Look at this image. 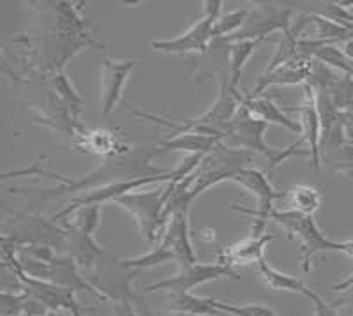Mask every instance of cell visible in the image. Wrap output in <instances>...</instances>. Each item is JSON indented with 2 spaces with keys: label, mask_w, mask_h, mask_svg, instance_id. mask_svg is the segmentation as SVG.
I'll use <instances>...</instances> for the list:
<instances>
[{
  "label": "cell",
  "mask_w": 353,
  "mask_h": 316,
  "mask_svg": "<svg viewBox=\"0 0 353 316\" xmlns=\"http://www.w3.org/2000/svg\"><path fill=\"white\" fill-rule=\"evenodd\" d=\"M154 154H143L137 148L129 150L124 156H117L105 159V163H101L99 168L94 172L87 173L81 179H72L69 184H61L59 188L53 189H43L39 192V197H55V195H72V192H87L90 189L103 188V186L115 184V182H125V180L143 179V177H154L168 173L170 170L157 168L150 164V157Z\"/></svg>",
  "instance_id": "cell-1"
},
{
  "label": "cell",
  "mask_w": 353,
  "mask_h": 316,
  "mask_svg": "<svg viewBox=\"0 0 353 316\" xmlns=\"http://www.w3.org/2000/svg\"><path fill=\"white\" fill-rule=\"evenodd\" d=\"M170 261H175L181 267L198 264L189 233V210H179L170 217L165 232L161 233L156 242V248L138 258L122 260L121 267L134 268L138 273L143 268H152Z\"/></svg>",
  "instance_id": "cell-2"
},
{
  "label": "cell",
  "mask_w": 353,
  "mask_h": 316,
  "mask_svg": "<svg viewBox=\"0 0 353 316\" xmlns=\"http://www.w3.org/2000/svg\"><path fill=\"white\" fill-rule=\"evenodd\" d=\"M267 128H269L267 122L254 117L242 104L241 110L235 115V119L230 122L228 129H226L223 144L233 148H242V150H248V152L261 154V156H265L270 161L269 170L276 168L277 164L285 163V161L292 159L295 156H309L307 150L299 148L304 144L302 138H299L295 144L285 148L269 147V145L265 144V131H267Z\"/></svg>",
  "instance_id": "cell-3"
},
{
  "label": "cell",
  "mask_w": 353,
  "mask_h": 316,
  "mask_svg": "<svg viewBox=\"0 0 353 316\" xmlns=\"http://www.w3.org/2000/svg\"><path fill=\"white\" fill-rule=\"evenodd\" d=\"M270 221L279 224L290 239H295L301 246V260L304 274L311 273L313 258L320 253H345L346 257L353 260V240L336 242L327 239L318 228L316 221L311 216L293 213V210H276L270 214Z\"/></svg>",
  "instance_id": "cell-4"
},
{
  "label": "cell",
  "mask_w": 353,
  "mask_h": 316,
  "mask_svg": "<svg viewBox=\"0 0 353 316\" xmlns=\"http://www.w3.org/2000/svg\"><path fill=\"white\" fill-rule=\"evenodd\" d=\"M223 6H225L223 0H205L203 17L193 27H189L185 32H182L181 36L172 37V39L152 41L149 46L154 52L168 53V55H189V53L203 55L214 41V25L223 14Z\"/></svg>",
  "instance_id": "cell-5"
},
{
  "label": "cell",
  "mask_w": 353,
  "mask_h": 316,
  "mask_svg": "<svg viewBox=\"0 0 353 316\" xmlns=\"http://www.w3.org/2000/svg\"><path fill=\"white\" fill-rule=\"evenodd\" d=\"M165 189H150L143 192H129L117 198L113 205L122 208L138 224L141 235L147 242L159 240L161 233L165 232L166 221L163 219L165 210Z\"/></svg>",
  "instance_id": "cell-6"
},
{
  "label": "cell",
  "mask_w": 353,
  "mask_h": 316,
  "mask_svg": "<svg viewBox=\"0 0 353 316\" xmlns=\"http://www.w3.org/2000/svg\"><path fill=\"white\" fill-rule=\"evenodd\" d=\"M292 9L286 8V6L272 4V2H256L251 8L244 27L233 36L214 41L210 48H214L217 44L228 46L230 43H237V41H265L276 32H286L292 28Z\"/></svg>",
  "instance_id": "cell-7"
},
{
  "label": "cell",
  "mask_w": 353,
  "mask_h": 316,
  "mask_svg": "<svg viewBox=\"0 0 353 316\" xmlns=\"http://www.w3.org/2000/svg\"><path fill=\"white\" fill-rule=\"evenodd\" d=\"M230 182L241 186L242 189L251 192L258 201L256 208H245L239 207V205H232V210L249 214V216L254 217L251 235L258 237L267 233L265 228H267V224H269L270 221V214L274 213V201L283 198V192H277L276 189L272 188V184L269 182V177L265 175V172H260V170L256 168L242 170L237 175H233L232 179H230Z\"/></svg>",
  "instance_id": "cell-8"
},
{
  "label": "cell",
  "mask_w": 353,
  "mask_h": 316,
  "mask_svg": "<svg viewBox=\"0 0 353 316\" xmlns=\"http://www.w3.org/2000/svg\"><path fill=\"white\" fill-rule=\"evenodd\" d=\"M221 277L241 279V276H237L233 267L221 264V261H216V264H194L181 267V270L175 276L166 277V279H161L157 283L145 286L143 292L149 293L166 290L170 293H189L193 288L200 286V284L221 279Z\"/></svg>",
  "instance_id": "cell-9"
},
{
  "label": "cell",
  "mask_w": 353,
  "mask_h": 316,
  "mask_svg": "<svg viewBox=\"0 0 353 316\" xmlns=\"http://www.w3.org/2000/svg\"><path fill=\"white\" fill-rule=\"evenodd\" d=\"M138 68L137 59L113 60L103 59L101 62V106L103 115H110L117 108V104L122 103L124 97V85L128 83L132 71Z\"/></svg>",
  "instance_id": "cell-10"
},
{
  "label": "cell",
  "mask_w": 353,
  "mask_h": 316,
  "mask_svg": "<svg viewBox=\"0 0 353 316\" xmlns=\"http://www.w3.org/2000/svg\"><path fill=\"white\" fill-rule=\"evenodd\" d=\"M285 112H299L301 113V126L302 135L301 138L307 144L309 159H311V166L314 170H320L321 166V137H323V128H321V119L318 113L316 106V96L314 90L309 87L307 83L304 85V101L297 108H286Z\"/></svg>",
  "instance_id": "cell-11"
},
{
  "label": "cell",
  "mask_w": 353,
  "mask_h": 316,
  "mask_svg": "<svg viewBox=\"0 0 353 316\" xmlns=\"http://www.w3.org/2000/svg\"><path fill=\"white\" fill-rule=\"evenodd\" d=\"M311 71H313V60L297 57L295 60H292V62H288L285 66H279L274 71H265L258 78V83L248 94H244V96L254 99V97H260L269 87L305 85L309 81V78H311Z\"/></svg>",
  "instance_id": "cell-12"
},
{
  "label": "cell",
  "mask_w": 353,
  "mask_h": 316,
  "mask_svg": "<svg viewBox=\"0 0 353 316\" xmlns=\"http://www.w3.org/2000/svg\"><path fill=\"white\" fill-rule=\"evenodd\" d=\"M74 147L85 154H96V156L110 157L124 156L129 150H132L129 145H125L121 138L117 137L115 131L105 128L90 129V131H85L81 135H78L77 141H74Z\"/></svg>",
  "instance_id": "cell-13"
},
{
  "label": "cell",
  "mask_w": 353,
  "mask_h": 316,
  "mask_svg": "<svg viewBox=\"0 0 353 316\" xmlns=\"http://www.w3.org/2000/svg\"><path fill=\"white\" fill-rule=\"evenodd\" d=\"M48 281L64 286V288L78 292V290H85V292L92 293V295L99 297L103 300H108L105 293L97 290L92 283H88L85 276H81L80 265L77 260L69 255H55L53 260L50 261V277Z\"/></svg>",
  "instance_id": "cell-14"
},
{
  "label": "cell",
  "mask_w": 353,
  "mask_h": 316,
  "mask_svg": "<svg viewBox=\"0 0 353 316\" xmlns=\"http://www.w3.org/2000/svg\"><path fill=\"white\" fill-rule=\"evenodd\" d=\"M276 239L274 233H263V235H249L248 239L241 240L237 244L230 246V248L223 249L217 255V261L221 264L230 265H254L256 267L258 261L265 258V248L270 240Z\"/></svg>",
  "instance_id": "cell-15"
},
{
  "label": "cell",
  "mask_w": 353,
  "mask_h": 316,
  "mask_svg": "<svg viewBox=\"0 0 353 316\" xmlns=\"http://www.w3.org/2000/svg\"><path fill=\"white\" fill-rule=\"evenodd\" d=\"M64 228L68 230V240L64 246V255H69L77 260L80 268L83 273L92 270L97 264L99 258L105 255V249L101 248L94 240V235H87V233L78 232L77 228H72L71 224L64 223Z\"/></svg>",
  "instance_id": "cell-16"
},
{
  "label": "cell",
  "mask_w": 353,
  "mask_h": 316,
  "mask_svg": "<svg viewBox=\"0 0 353 316\" xmlns=\"http://www.w3.org/2000/svg\"><path fill=\"white\" fill-rule=\"evenodd\" d=\"M242 104H244L245 108L249 112L253 113L254 117L261 119L263 122L267 124H276V126H281V128L288 129L290 132H297V135H302V126L301 122L297 120H293L292 117H288L285 113V110H281L274 103L272 99L269 97H245L242 94Z\"/></svg>",
  "instance_id": "cell-17"
},
{
  "label": "cell",
  "mask_w": 353,
  "mask_h": 316,
  "mask_svg": "<svg viewBox=\"0 0 353 316\" xmlns=\"http://www.w3.org/2000/svg\"><path fill=\"white\" fill-rule=\"evenodd\" d=\"M221 141V138L200 135V132H181L173 138H166L156 148V154L165 152H185L189 154H209Z\"/></svg>",
  "instance_id": "cell-18"
},
{
  "label": "cell",
  "mask_w": 353,
  "mask_h": 316,
  "mask_svg": "<svg viewBox=\"0 0 353 316\" xmlns=\"http://www.w3.org/2000/svg\"><path fill=\"white\" fill-rule=\"evenodd\" d=\"M256 273L261 283H263L269 290H274V292L302 293V295H305L307 299H311L314 293L313 290H309L307 286H305L304 281L299 279V277L295 276H290V274L281 273V270H277V268H274L265 258L258 261Z\"/></svg>",
  "instance_id": "cell-19"
},
{
  "label": "cell",
  "mask_w": 353,
  "mask_h": 316,
  "mask_svg": "<svg viewBox=\"0 0 353 316\" xmlns=\"http://www.w3.org/2000/svg\"><path fill=\"white\" fill-rule=\"evenodd\" d=\"M281 200L286 201L288 208L293 213L302 214V216H311L321 208V192L320 189L309 184H295L283 192Z\"/></svg>",
  "instance_id": "cell-20"
},
{
  "label": "cell",
  "mask_w": 353,
  "mask_h": 316,
  "mask_svg": "<svg viewBox=\"0 0 353 316\" xmlns=\"http://www.w3.org/2000/svg\"><path fill=\"white\" fill-rule=\"evenodd\" d=\"M216 299L210 297H196L193 293H170L168 309L179 315L189 316H210L221 313L216 308Z\"/></svg>",
  "instance_id": "cell-21"
},
{
  "label": "cell",
  "mask_w": 353,
  "mask_h": 316,
  "mask_svg": "<svg viewBox=\"0 0 353 316\" xmlns=\"http://www.w3.org/2000/svg\"><path fill=\"white\" fill-rule=\"evenodd\" d=\"M261 41L256 39H248V41H237V43L228 44V59H230V83H232L233 90H239L241 85L242 71H244L245 64L249 59L254 55L256 48L260 46Z\"/></svg>",
  "instance_id": "cell-22"
},
{
  "label": "cell",
  "mask_w": 353,
  "mask_h": 316,
  "mask_svg": "<svg viewBox=\"0 0 353 316\" xmlns=\"http://www.w3.org/2000/svg\"><path fill=\"white\" fill-rule=\"evenodd\" d=\"M50 87H52L53 92L57 94V99L61 101V104H64V108L80 122V115L81 112H83L85 101L83 97L78 94L74 85H72L71 81H69V78L65 77V72L59 71L55 72V75H52V78H50Z\"/></svg>",
  "instance_id": "cell-23"
},
{
  "label": "cell",
  "mask_w": 353,
  "mask_h": 316,
  "mask_svg": "<svg viewBox=\"0 0 353 316\" xmlns=\"http://www.w3.org/2000/svg\"><path fill=\"white\" fill-rule=\"evenodd\" d=\"M309 18H311V23L316 27L314 39L323 41V43H327V44L348 43V41L353 39L352 28L343 27V25L329 20V18L321 17V14H316V12H311V14H309Z\"/></svg>",
  "instance_id": "cell-24"
},
{
  "label": "cell",
  "mask_w": 353,
  "mask_h": 316,
  "mask_svg": "<svg viewBox=\"0 0 353 316\" xmlns=\"http://www.w3.org/2000/svg\"><path fill=\"white\" fill-rule=\"evenodd\" d=\"M249 12H251V8H241V9H235V11L223 12V14L219 17V20L216 21V25H214V30H212L214 41L237 34L239 30L244 27L245 20H248L249 17Z\"/></svg>",
  "instance_id": "cell-25"
},
{
  "label": "cell",
  "mask_w": 353,
  "mask_h": 316,
  "mask_svg": "<svg viewBox=\"0 0 353 316\" xmlns=\"http://www.w3.org/2000/svg\"><path fill=\"white\" fill-rule=\"evenodd\" d=\"M65 224H71L72 228H77L78 232L87 233V235H94L96 230L99 228L101 219V205H88V207L78 208L77 213L69 216Z\"/></svg>",
  "instance_id": "cell-26"
},
{
  "label": "cell",
  "mask_w": 353,
  "mask_h": 316,
  "mask_svg": "<svg viewBox=\"0 0 353 316\" xmlns=\"http://www.w3.org/2000/svg\"><path fill=\"white\" fill-rule=\"evenodd\" d=\"M330 99L341 113L353 110V78L339 75L332 90H330Z\"/></svg>",
  "instance_id": "cell-27"
},
{
  "label": "cell",
  "mask_w": 353,
  "mask_h": 316,
  "mask_svg": "<svg viewBox=\"0 0 353 316\" xmlns=\"http://www.w3.org/2000/svg\"><path fill=\"white\" fill-rule=\"evenodd\" d=\"M216 308L219 309L221 313H230V315H235V316H279L276 311H272L270 308L261 304L235 306V304H226V302L217 300Z\"/></svg>",
  "instance_id": "cell-28"
},
{
  "label": "cell",
  "mask_w": 353,
  "mask_h": 316,
  "mask_svg": "<svg viewBox=\"0 0 353 316\" xmlns=\"http://www.w3.org/2000/svg\"><path fill=\"white\" fill-rule=\"evenodd\" d=\"M311 300H313L314 304V316H341L332 306L323 302V299L320 295H316V293H313Z\"/></svg>",
  "instance_id": "cell-29"
},
{
  "label": "cell",
  "mask_w": 353,
  "mask_h": 316,
  "mask_svg": "<svg viewBox=\"0 0 353 316\" xmlns=\"http://www.w3.org/2000/svg\"><path fill=\"white\" fill-rule=\"evenodd\" d=\"M337 172H345L348 177H353V163L339 164V168H337Z\"/></svg>",
  "instance_id": "cell-30"
},
{
  "label": "cell",
  "mask_w": 353,
  "mask_h": 316,
  "mask_svg": "<svg viewBox=\"0 0 353 316\" xmlns=\"http://www.w3.org/2000/svg\"><path fill=\"white\" fill-rule=\"evenodd\" d=\"M343 52L346 53V57H348L350 60H353V39L343 44Z\"/></svg>",
  "instance_id": "cell-31"
},
{
  "label": "cell",
  "mask_w": 353,
  "mask_h": 316,
  "mask_svg": "<svg viewBox=\"0 0 353 316\" xmlns=\"http://www.w3.org/2000/svg\"><path fill=\"white\" fill-rule=\"evenodd\" d=\"M44 316H65V315L62 311H50L48 315H44Z\"/></svg>",
  "instance_id": "cell-32"
}]
</instances>
